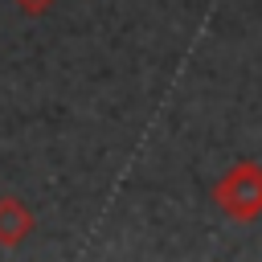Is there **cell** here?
Returning a JSON list of instances; mask_svg holds the SVG:
<instances>
[{
	"label": "cell",
	"instance_id": "cell-3",
	"mask_svg": "<svg viewBox=\"0 0 262 262\" xmlns=\"http://www.w3.org/2000/svg\"><path fill=\"white\" fill-rule=\"evenodd\" d=\"M12 4H16L25 16H45V12H49L57 0H12Z\"/></svg>",
	"mask_w": 262,
	"mask_h": 262
},
{
	"label": "cell",
	"instance_id": "cell-1",
	"mask_svg": "<svg viewBox=\"0 0 262 262\" xmlns=\"http://www.w3.org/2000/svg\"><path fill=\"white\" fill-rule=\"evenodd\" d=\"M213 205L229 221H258L262 217V164L258 160H237L217 184H213Z\"/></svg>",
	"mask_w": 262,
	"mask_h": 262
},
{
	"label": "cell",
	"instance_id": "cell-2",
	"mask_svg": "<svg viewBox=\"0 0 262 262\" xmlns=\"http://www.w3.org/2000/svg\"><path fill=\"white\" fill-rule=\"evenodd\" d=\"M33 229H37L33 209H29L20 196L4 192V196H0V246H4V250H16V246H25V242L33 237Z\"/></svg>",
	"mask_w": 262,
	"mask_h": 262
}]
</instances>
